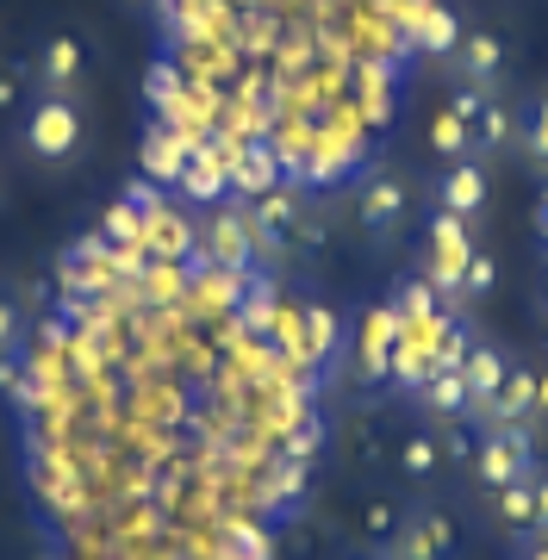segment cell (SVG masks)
Masks as SVG:
<instances>
[{
  "label": "cell",
  "mask_w": 548,
  "mask_h": 560,
  "mask_svg": "<svg viewBox=\"0 0 548 560\" xmlns=\"http://www.w3.org/2000/svg\"><path fill=\"white\" fill-rule=\"evenodd\" d=\"M143 231L62 261L57 318L0 361L44 560H281L343 324L219 261L206 318L156 337Z\"/></svg>",
  "instance_id": "6da1fadb"
},
{
  "label": "cell",
  "mask_w": 548,
  "mask_h": 560,
  "mask_svg": "<svg viewBox=\"0 0 548 560\" xmlns=\"http://www.w3.org/2000/svg\"><path fill=\"white\" fill-rule=\"evenodd\" d=\"M88 143H94V113L75 94H32L25 113L13 119V150L44 175L75 168L88 156Z\"/></svg>",
  "instance_id": "7a4b0ae2"
},
{
  "label": "cell",
  "mask_w": 548,
  "mask_h": 560,
  "mask_svg": "<svg viewBox=\"0 0 548 560\" xmlns=\"http://www.w3.org/2000/svg\"><path fill=\"white\" fill-rule=\"evenodd\" d=\"M411 219H418V175L393 156L368 162L362 180H355V231H362V243L393 249L411 231Z\"/></svg>",
  "instance_id": "3957f363"
},
{
  "label": "cell",
  "mask_w": 548,
  "mask_h": 560,
  "mask_svg": "<svg viewBox=\"0 0 548 560\" xmlns=\"http://www.w3.org/2000/svg\"><path fill=\"white\" fill-rule=\"evenodd\" d=\"M480 256V224L448 219V212H430L424 219V243H418V275L436 287V300L448 312H462V280Z\"/></svg>",
  "instance_id": "277c9868"
},
{
  "label": "cell",
  "mask_w": 548,
  "mask_h": 560,
  "mask_svg": "<svg viewBox=\"0 0 548 560\" xmlns=\"http://www.w3.org/2000/svg\"><path fill=\"white\" fill-rule=\"evenodd\" d=\"M25 69H32V94H75V101H88L94 44H88L75 25H50V32L25 50Z\"/></svg>",
  "instance_id": "5b68a950"
},
{
  "label": "cell",
  "mask_w": 548,
  "mask_h": 560,
  "mask_svg": "<svg viewBox=\"0 0 548 560\" xmlns=\"http://www.w3.org/2000/svg\"><path fill=\"white\" fill-rule=\"evenodd\" d=\"M511 75V38L499 25H467L462 44L448 50V81L467 94H505Z\"/></svg>",
  "instance_id": "8992f818"
},
{
  "label": "cell",
  "mask_w": 548,
  "mask_h": 560,
  "mask_svg": "<svg viewBox=\"0 0 548 560\" xmlns=\"http://www.w3.org/2000/svg\"><path fill=\"white\" fill-rule=\"evenodd\" d=\"M543 460H536V430H480V448H474V467L467 480L480 492H511L524 486Z\"/></svg>",
  "instance_id": "52a82bcc"
},
{
  "label": "cell",
  "mask_w": 548,
  "mask_h": 560,
  "mask_svg": "<svg viewBox=\"0 0 548 560\" xmlns=\"http://www.w3.org/2000/svg\"><path fill=\"white\" fill-rule=\"evenodd\" d=\"M448 106L467 119V131H474V156L480 162L517 156V101H511V94H467V88H455Z\"/></svg>",
  "instance_id": "ba28073f"
},
{
  "label": "cell",
  "mask_w": 548,
  "mask_h": 560,
  "mask_svg": "<svg viewBox=\"0 0 548 560\" xmlns=\"http://www.w3.org/2000/svg\"><path fill=\"white\" fill-rule=\"evenodd\" d=\"M424 200H430V212H448V219L480 224V212L492 206V162H480V156L443 162V168L430 175Z\"/></svg>",
  "instance_id": "9c48e42d"
},
{
  "label": "cell",
  "mask_w": 548,
  "mask_h": 560,
  "mask_svg": "<svg viewBox=\"0 0 548 560\" xmlns=\"http://www.w3.org/2000/svg\"><path fill=\"white\" fill-rule=\"evenodd\" d=\"M393 355H399V318L393 305H374L355 330V374L368 386H393Z\"/></svg>",
  "instance_id": "30bf717a"
},
{
  "label": "cell",
  "mask_w": 548,
  "mask_h": 560,
  "mask_svg": "<svg viewBox=\"0 0 548 560\" xmlns=\"http://www.w3.org/2000/svg\"><path fill=\"white\" fill-rule=\"evenodd\" d=\"M399 480L411 486V492H430V486H443L448 474H455V460H448V448H443V430L436 423H424V430H406L399 436Z\"/></svg>",
  "instance_id": "8fae6325"
},
{
  "label": "cell",
  "mask_w": 548,
  "mask_h": 560,
  "mask_svg": "<svg viewBox=\"0 0 548 560\" xmlns=\"http://www.w3.org/2000/svg\"><path fill=\"white\" fill-rule=\"evenodd\" d=\"M511 361H517V355H511L499 337H487V330L474 337V349H467V361H462V381H467V393H474V411L499 393V381L511 374Z\"/></svg>",
  "instance_id": "7c38bea8"
},
{
  "label": "cell",
  "mask_w": 548,
  "mask_h": 560,
  "mask_svg": "<svg viewBox=\"0 0 548 560\" xmlns=\"http://www.w3.org/2000/svg\"><path fill=\"white\" fill-rule=\"evenodd\" d=\"M517 156H524L529 175L548 180V81L517 101Z\"/></svg>",
  "instance_id": "4fadbf2b"
},
{
  "label": "cell",
  "mask_w": 548,
  "mask_h": 560,
  "mask_svg": "<svg viewBox=\"0 0 548 560\" xmlns=\"http://www.w3.org/2000/svg\"><path fill=\"white\" fill-rule=\"evenodd\" d=\"M411 405H424L430 423H455V418H474V393H467L462 368H436L418 393H411Z\"/></svg>",
  "instance_id": "5bb4252c"
},
{
  "label": "cell",
  "mask_w": 548,
  "mask_h": 560,
  "mask_svg": "<svg viewBox=\"0 0 548 560\" xmlns=\"http://www.w3.org/2000/svg\"><path fill=\"white\" fill-rule=\"evenodd\" d=\"M411 511L399 499H362V517H355V529H362V548H374V555H393V541L406 536Z\"/></svg>",
  "instance_id": "9a60e30c"
},
{
  "label": "cell",
  "mask_w": 548,
  "mask_h": 560,
  "mask_svg": "<svg viewBox=\"0 0 548 560\" xmlns=\"http://www.w3.org/2000/svg\"><path fill=\"white\" fill-rule=\"evenodd\" d=\"M430 156L436 162H467L474 156V131H467V119L455 113V106H443V113L430 119Z\"/></svg>",
  "instance_id": "2e32d148"
},
{
  "label": "cell",
  "mask_w": 548,
  "mask_h": 560,
  "mask_svg": "<svg viewBox=\"0 0 548 560\" xmlns=\"http://www.w3.org/2000/svg\"><path fill=\"white\" fill-rule=\"evenodd\" d=\"M25 324H32V305H25V293L13 287V280H0V361L20 355Z\"/></svg>",
  "instance_id": "e0dca14e"
},
{
  "label": "cell",
  "mask_w": 548,
  "mask_h": 560,
  "mask_svg": "<svg viewBox=\"0 0 548 560\" xmlns=\"http://www.w3.org/2000/svg\"><path fill=\"white\" fill-rule=\"evenodd\" d=\"M25 101H32V69H25V57H0V119L13 125L25 113Z\"/></svg>",
  "instance_id": "ac0fdd59"
},
{
  "label": "cell",
  "mask_w": 548,
  "mask_h": 560,
  "mask_svg": "<svg viewBox=\"0 0 548 560\" xmlns=\"http://www.w3.org/2000/svg\"><path fill=\"white\" fill-rule=\"evenodd\" d=\"M524 548H548V467L529 474V541Z\"/></svg>",
  "instance_id": "d6986e66"
},
{
  "label": "cell",
  "mask_w": 548,
  "mask_h": 560,
  "mask_svg": "<svg viewBox=\"0 0 548 560\" xmlns=\"http://www.w3.org/2000/svg\"><path fill=\"white\" fill-rule=\"evenodd\" d=\"M529 224H536V243H543V256H548V180H543V194H536V206H529Z\"/></svg>",
  "instance_id": "ffe728a7"
},
{
  "label": "cell",
  "mask_w": 548,
  "mask_h": 560,
  "mask_svg": "<svg viewBox=\"0 0 548 560\" xmlns=\"http://www.w3.org/2000/svg\"><path fill=\"white\" fill-rule=\"evenodd\" d=\"M536 368V423H548V361H529Z\"/></svg>",
  "instance_id": "44dd1931"
},
{
  "label": "cell",
  "mask_w": 548,
  "mask_h": 560,
  "mask_svg": "<svg viewBox=\"0 0 548 560\" xmlns=\"http://www.w3.org/2000/svg\"><path fill=\"white\" fill-rule=\"evenodd\" d=\"M349 560H386V555H374V548H355V555H349Z\"/></svg>",
  "instance_id": "7402d4cb"
},
{
  "label": "cell",
  "mask_w": 548,
  "mask_h": 560,
  "mask_svg": "<svg viewBox=\"0 0 548 560\" xmlns=\"http://www.w3.org/2000/svg\"><path fill=\"white\" fill-rule=\"evenodd\" d=\"M517 560H548V548H524V555H517Z\"/></svg>",
  "instance_id": "603a6c76"
},
{
  "label": "cell",
  "mask_w": 548,
  "mask_h": 560,
  "mask_svg": "<svg viewBox=\"0 0 548 560\" xmlns=\"http://www.w3.org/2000/svg\"><path fill=\"white\" fill-rule=\"evenodd\" d=\"M543 324H548V275H543Z\"/></svg>",
  "instance_id": "cb8c5ba5"
},
{
  "label": "cell",
  "mask_w": 548,
  "mask_h": 560,
  "mask_svg": "<svg viewBox=\"0 0 548 560\" xmlns=\"http://www.w3.org/2000/svg\"><path fill=\"white\" fill-rule=\"evenodd\" d=\"M0 200H7V168H0Z\"/></svg>",
  "instance_id": "d4e9b609"
},
{
  "label": "cell",
  "mask_w": 548,
  "mask_h": 560,
  "mask_svg": "<svg viewBox=\"0 0 548 560\" xmlns=\"http://www.w3.org/2000/svg\"><path fill=\"white\" fill-rule=\"evenodd\" d=\"M386 560H418V555H386Z\"/></svg>",
  "instance_id": "484cf974"
}]
</instances>
